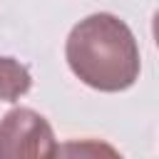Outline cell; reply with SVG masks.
Listing matches in <instances>:
<instances>
[{"mask_svg": "<svg viewBox=\"0 0 159 159\" xmlns=\"http://www.w3.org/2000/svg\"><path fill=\"white\" fill-rule=\"evenodd\" d=\"M152 35H154V42H157V47H159V10H157L154 17H152Z\"/></svg>", "mask_w": 159, "mask_h": 159, "instance_id": "obj_4", "label": "cell"}, {"mask_svg": "<svg viewBox=\"0 0 159 159\" xmlns=\"http://www.w3.org/2000/svg\"><path fill=\"white\" fill-rule=\"evenodd\" d=\"M72 75L97 92H124L139 80L142 60L134 32L112 12L80 20L65 42Z\"/></svg>", "mask_w": 159, "mask_h": 159, "instance_id": "obj_1", "label": "cell"}, {"mask_svg": "<svg viewBox=\"0 0 159 159\" xmlns=\"http://www.w3.org/2000/svg\"><path fill=\"white\" fill-rule=\"evenodd\" d=\"M32 87L27 65L15 57H0V102H15Z\"/></svg>", "mask_w": 159, "mask_h": 159, "instance_id": "obj_3", "label": "cell"}, {"mask_svg": "<svg viewBox=\"0 0 159 159\" xmlns=\"http://www.w3.org/2000/svg\"><path fill=\"white\" fill-rule=\"evenodd\" d=\"M57 152L55 132L40 112L15 107L0 119V159H40Z\"/></svg>", "mask_w": 159, "mask_h": 159, "instance_id": "obj_2", "label": "cell"}]
</instances>
